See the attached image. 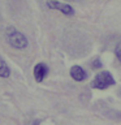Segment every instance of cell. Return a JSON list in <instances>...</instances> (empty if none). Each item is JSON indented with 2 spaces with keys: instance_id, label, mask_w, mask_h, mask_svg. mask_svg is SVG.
<instances>
[{
  "instance_id": "obj_8",
  "label": "cell",
  "mask_w": 121,
  "mask_h": 125,
  "mask_svg": "<svg viewBox=\"0 0 121 125\" xmlns=\"http://www.w3.org/2000/svg\"><path fill=\"white\" fill-rule=\"evenodd\" d=\"M100 66H101V62H100V60H94V62H92V68L98 69V68H100Z\"/></svg>"
},
{
  "instance_id": "obj_3",
  "label": "cell",
  "mask_w": 121,
  "mask_h": 125,
  "mask_svg": "<svg viewBox=\"0 0 121 125\" xmlns=\"http://www.w3.org/2000/svg\"><path fill=\"white\" fill-rule=\"evenodd\" d=\"M47 7L50 8V9H55V10H59L61 12V13H64L66 16H73L74 14V9L70 5L65 3H60L57 1V0H48L47 1Z\"/></svg>"
},
{
  "instance_id": "obj_5",
  "label": "cell",
  "mask_w": 121,
  "mask_h": 125,
  "mask_svg": "<svg viewBox=\"0 0 121 125\" xmlns=\"http://www.w3.org/2000/svg\"><path fill=\"white\" fill-rule=\"evenodd\" d=\"M70 77L73 78L74 81H83L86 78V72L83 70V68H81L80 65H74L70 68Z\"/></svg>"
},
{
  "instance_id": "obj_7",
  "label": "cell",
  "mask_w": 121,
  "mask_h": 125,
  "mask_svg": "<svg viewBox=\"0 0 121 125\" xmlns=\"http://www.w3.org/2000/svg\"><path fill=\"white\" fill-rule=\"evenodd\" d=\"M115 53H116V56H117V59L120 60V62H121V44H119L116 47V50H115Z\"/></svg>"
},
{
  "instance_id": "obj_4",
  "label": "cell",
  "mask_w": 121,
  "mask_h": 125,
  "mask_svg": "<svg viewBox=\"0 0 121 125\" xmlns=\"http://www.w3.org/2000/svg\"><path fill=\"white\" fill-rule=\"evenodd\" d=\"M47 73H48V66L46 64H43V62H39V64H37L34 66V78L38 83L43 82L44 77L47 76Z\"/></svg>"
},
{
  "instance_id": "obj_1",
  "label": "cell",
  "mask_w": 121,
  "mask_h": 125,
  "mask_svg": "<svg viewBox=\"0 0 121 125\" xmlns=\"http://www.w3.org/2000/svg\"><path fill=\"white\" fill-rule=\"evenodd\" d=\"M7 42L16 50H25L29 46V41L21 31H18L14 27H9L5 33Z\"/></svg>"
},
{
  "instance_id": "obj_6",
  "label": "cell",
  "mask_w": 121,
  "mask_h": 125,
  "mask_svg": "<svg viewBox=\"0 0 121 125\" xmlns=\"http://www.w3.org/2000/svg\"><path fill=\"white\" fill-rule=\"evenodd\" d=\"M0 77L1 78H9L10 77V68L8 66L7 61L0 56Z\"/></svg>"
},
{
  "instance_id": "obj_2",
  "label": "cell",
  "mask_w": 121,
  "mask_h": 125,
  "mask_svg": "<svg viewBox=\"0 0 121 125\" xmlns=\"http://www.w3.org/2000/svg\"><path fill=\"white\" fill-rule=\"evenodd\" d=\"M116 83L115 78L109 72H100L98 73L95 78L91 81V87L92 89H99V90H104L109 87V86H113Z\"/></svg>"
}]
</instances>
